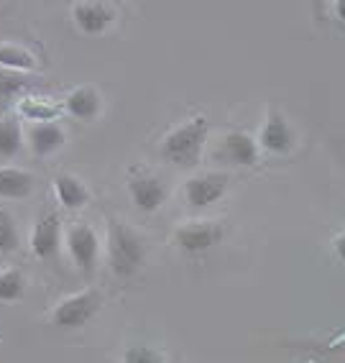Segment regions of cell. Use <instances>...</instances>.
<instances>
[{"label":"cell","mask_w":345,"mask_h":363,"mask_svg":"<svg viewBox=\"0 0 345 363\" xmlns=\"http://www.w3.org/2000/svg\"><path fill=\"white\" fill-rule=\"evenodd\" d=\"M18 111L21 116L33 121V123H54V118L59 116V105L44 103V100H36V98H26L21 100Z\"/></svg>","instance_id":"cell-19"},{"label":"cell","mask_w":345,"mask_h":363,"mask_svg":"<svg viewBox=\"0 0 345 363\" xmlns=\"http://www.w3.org/2000/svg\"><path fill=\"white\" fill-rule=\"evenodd\" d=\"M26 292V277L21 269H3L0 272V302H16Z\"/></svg>","instance_id":"cell-18"},{"label":"cell","mask_w":345,"mask_h":363,"mask_svg":"<svg viewBox=\"0 0 345 363\" xmlns=\"http://www.w3.org/2000/svg\"><path fill=\"white\" fill-rule=\"evenodd\" d=\"M67 248H69V256H72V261L82 272L90 274L98 266L100 240L98 233L90 225H85V223H77V225L67 230Z\"/></svg>","instance_id":"cell-4"},{"label":"cell","mask_w":345,"mask_h":363,"mask_svg":"<svg viewBox=\"0 0 345 363\" xmlns=\"http://www.w3.org/2000/svg\"><path fill=\"white\" fill-rule=\"evenodd\" d=\"M28 243H31V251L36 259H52V256H57L59 243H62V220H59V215H41L39 220L33 223Z\"/></svg>","instance_id":"cell-5"},{"label":"cell","mask_w":345,"mask_h":363,"mask_svg":"<svg viewBox=\"0 0 345 363\" xmlns=\"http://www.w3.org/2000/svg\"><path fill=\"white\" fill-rule=\"evenodd\" d=\"M54 195H57L59 205L67 210H79L85 208L90 200V192L79 179H74L72 174H59L54 179Z\"/></svg>","instance_id":"cell-13"},{"label":"cell","mask_w":345,"mask_h":363,"mask_svg":"<svg viewBox=\"0 0 345 363\" xmlns=\"http://www.w3.org/2000/svg\"><path fill=\"white\" fill-rule=\"evenodd\" d=\"M335 251H338V256H340V259H345V233L340 235L338 240H335Z\"/></svg>","instance_id":"cell-23"},{"label":"cell","mask_w":345,"mask_h":363,"mask_svg":"<svg viewBox=\"0 0 345 363\" xmlns=\"http://www.w3.org/2000/svg\"><path fill=\"white\" fill-rule=\"evenodd\" d=\"M210 123L205 118H192L189 123L171 130L162 143V156L176 167H195L200 162L202 146L208 141Z\"/></svg>","instance_id":"cell-1"},{"label":"cell","mask_w":345,"mask_h":363,"mask_svg":"<svg viewBox=\"0 0 345 363\" xmlns=\"http://www.w3.org/2000/svg\"><path fill=\"white\" fill-rule=\"evenodd\" d=\"M338 16L345 21V0H340V3H338Z\"/></svg>","instance_id":"cell-24"},{"label":"cell","mask_w":345,"mask_h":363,"mask_svg":"<svg viewBox=\"0 0 345 363\" xmlns=\"http://www.w3.org/2000/svg\"><path fill=\"white\" fill-rule=\"evenodd\" d=\"M26 77L16 74V72H3L0 69V100H11L16 95L26 90Z\"/></svg>","instance_id":"cell-21"},{"label":"cell","mask_w":345,"mask_h":363,"mask_svg":"<svg viewBox=\"0 0 345 363\" xmlns=\"http://www.w3.org/2000/svg\"><path fill=\"white\" fill-rule=\"evenodd\" d=\"M18 248V230L13 218L0 208V253H13Z\"/></svg>","instance_id":"cell-20"},{"label":"cell","mask_w":345,"mask_h":363,"mask_svg":"<svg viewBox=\"0 0 345 363\" xmlns=\"http://www.w3.org/2000/svg\"><path fill=\"white\" fill-rule=\"evenodd\" d=\"M0 69L16 72V74L33 72L36 69V57L18 44H0Z\"/></svg>","instance_id":"cell-16"},{"label":"cell","mask_w":345,"mask_h":363,"mask_svg":"<svg viewBox=\"0 0 345 363\" xmlns=\"http://www.w3.org/2000/svg\"><path fill=\"white\" fill-rule=\"evenodd\" d=\"M33 192V177L23 169L0 167V197L8 200H26Z\"/></svg>","instance_id":"cell-14"},{"label":"cell","mask_w":345,"mask_h":363,"mask_svg":"<svg viewBox=\"0 0 345 363\" xmlns=\"http://www.w3.org/2000/svg\"><path fill=\"white\" fill-rule=\"evenodd\" d=\"M217 154H222V159H228L230 164L251 167V164H256V159H259V146H256V141L248 136V133L233 130V133H228V136L222 138Z\"/></svg>","instance_id":"cell-11"},{"label":"cell","mask_w":345,"mask_h":363,"mask_svg":"<svg viewBox=\"0 0 345 363\" xmlns=\"http://www.w3.org/2000/svg\"><path fill=\"white\" fill-rule=\"evenodd\" d=\"M28 138V149H31L33 156H52L57 154L67 141V133L62 125L57 123H31L26 130Z\"/></svg>","instance_id":"cell-10"},{"label":"cell","mask_w":345,"mask_h":363,"mask_svg":"<svg viewBox=\"0 0 345 363\" xmlns=\"http://www.w3.org/2000/svg\"><path fill=\"white\" fill-rule=\"evenodd\" d=\"M98 310H100V294L95 289H87V292L72 294L64 302H59L52 315V323L57 328L72 330V328H82L87 320H92V315Z\"/></svg>","instance_id":"cell-3"},{"label":"cell","mask_w":345,"mask_h":363,"mask_svg":"<svg viewBox=\"0 0 345 363\" xmlns=\"http://www.w3.org/2000/svg\"><path fill=\"white\" fill-rule=\"evenodd\" d=\"M72 16L79 31L87 33V36H98V33H103L105 28L113 23L115 11H113L111 6H105V3H92V0H87V3H74Z\"/></svg>","instance_id":"cell-9"},{"label":"cell","mask_w":345,"mask_h":363,"mask_svg":"<svg viewBox=\"0 0 345 363\" xmlns=\"http://www.w3.org/2000/svg\"><path fill=\"white\" fill-rule=\"evenodd\" d=\"M67 113L74 116L77 121H92L100 113V95L95 87H77L69 92V98L64 103Z\"/></svg>","instance_id":"cell-15"},{"label":"cell","mask_w":345,"mask_h":363,"mask_svg":"<svg viewBox=\"0 0 345 363\" xmlns=\"http://www.w3.org/2000/svg\"><path fill=\"white\" fill-rule=\"evenodd\" d=\"M222 240V228L217 223H192L176 230V243L187 253H202Z\"/></svg>","instance_id":"cell-8"},{"label":"cell","mask_w":345,"mask_h":363,"mask_svg":"<svg viewBox=\"0 0 345 363\" xmlns=\"http://www.w3.org/2000/svg\"><path fill=\"white\" fill-rule=\"evenodd\" d=\"M225 189H228V177L225 174H205L187 182L184 197L192 208H210L225 195Z\"/></svg>","instance_id":"cell-7"},{"label":"cell","mask_w":345,"mask_h":363,"mask_svg":"<svg viewBox=\"0 0 345 363\" xmlns=\"http://www.w3.org/2000/svg\"><path fill=\"white\" fill-rule=\"evenodd\" d=\"M261 143L264 149L271 151V154H287L292 149V130H289L287 121L279 116V113H271L261 130Z\"/></svg>","instance_id":"cell-12"},{"label":"cell","mask_w":345,"mask_h":363,"mask_svg":"<svg viewBox=\"0 0 345 363\" xmlns=\"http://www.w3.org/2000/svg\"><path fill=\"white\" fill-rule=\"evenodd\" d=\"M128 192H130L133 205H136L138 210H144V213L159 210L164 202H166V197H169V187H166L159 177H151V174L133 177V179L128 182Z\"/></svg>","instance_id":"cell-6"},{"label":"cell","mask_w":345,"mask_h":363,"mask_svg":"<svg viewBox=\"0 0 345 363\" xmlns=\"http://www.w3.org/2000/svg\"><path fill=\"white\" fill-rule=\"evenodd\" d=\"M23 149V128L16 118L0 121V156H18Z\"/></svg>","instance_id":"cell-17"},{"label":"cell","mask_w":345,"mask_h":363,"mask_svg":"<svg viewBox=\"0 0 345 363\" xmlns=\"http://www.w3.org/2000/svg\"><path fill=\"white\" fill-rule=\"evenodd\" d=\"M123 363H164V358H162V353H157L154 348L133 345V348L125 350Z\"/></svg>","instance_id":"cell-22"},{"label":"cell","mask_w":345,"mask_h":363,"mask_svg":"<svg viewBox=\"0 0 345 363\" xmlns=\"http://www.w3.org/2000/svg\"><path fill=\"white\" fill-rule=\"evenodd\" d=\"M108 253H111V269L118 277H133L138 266L144 264L146 248L130 228L120 223H111V235H108Z\"/></svg>","instance_id":"cell-2"}]
</instances>
